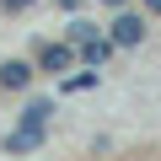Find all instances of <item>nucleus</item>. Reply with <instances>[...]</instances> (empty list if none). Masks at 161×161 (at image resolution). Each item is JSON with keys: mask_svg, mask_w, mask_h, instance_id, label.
I'll use <instances>...</instances> for the list:
<instances>
[{"mask_svg": "<svg viewBox=\"0 0 161 161\" xmlns=\"http://www.w3.org/2000/svg\"><path fill=\"white\" fill-rule=\"evenodd\" d=\"M108 38H113V48H134V43L145 38V16H134V11L118 6V16L108 22Z\"/></svg>", "mask_w": 161, "mask_h": 161, "instance_id": "1", "label": "nucleus"}, {"mask_svg": "<svg viewBox=\"0 0 161 161\" xmlns=\"http://www.w3.org/2000/svg\"><path fill=\"white\" fill-rule=\"evenodd\" d=\"M70 64H75V43H70V38L38 48V70H43V75H59V70H70Z\"/></svg>", "mask_w": 161, "mask_h": 161, "instance_id": "2", "label": "nucleus"}, {"mask_svg": "<svg viewBox=\"0 0 161 161\" xmlns=\"http://www.w3.org/2000/svg\"><path fill=\"white\" fill-rule=\"evenodd\" d=\"M27 80H32V64L27 59H6V64H0V86H6V92H22Z\"/></svg>", "mask_w": 161, "mask_h": 161, "instance_id": "3", "label": "nucleus"}, {"mask_svg": "<svg viewBox=\"0 0 161 161\" xmlns=\"http://www.w3.org/2000/svg\"><path fill=\"white\" fill-rule=\"evenodd\" d=\"M108 48H113V38H102V32H97V38H80V43H75V54L86 59V64H102V59H108Z\"/></svg>", "mask_w": 161, "mask_h": 161, "instance_id": "4", "label": "nucleus"}, {"mask_svg": "<svg viewBox=\"0 0 161 161\" xmlns=\"http://www.w3.org/2000/svg\"><path fill=\"white\" fill-rule=\"evenodd\" d=\"M48 113H54V102H27V113H22V129H43V124H48Z\"/></svg>", "mask_w": 161, "mask_h": 161, "instance_id": "5", "label": "nucleus"}, {"mask_svg": "<svg viewBox=\"0 0 161 161\" xmlns=\"http://www.w3.org/2000/svg\"><path fill=\"white\" fill-rule=\"evenodd\" d=\"M97 86V70H80V75H64V92H86Z\"/></svg>", "mask_w": 161, "mask_h": 161, "instance_id": "6", "label": "nucleus"}, {"mask_svg": "<svg viewBox=\"0 0 161 161\" xmlns=\"http://www.w3.org/2000/svg\"><path fill=\"white\" fill-rule=\"evenodd\" d=\"M64 38H70V43H80V38H97V27L80 16V22H70V27H64Z\"/></svg>", "mask_w": 161, "mask_h": 161, "instance_id": "7", "label": "nucleus"}, {"mask_svg": "<svg viewBox=\"0 0 161 161\" xmlns=\"http://www.w3.org/2000/svg\"><path fill=\"white\" fill-rule=\"evenodd\" d=\"M32 0H0V11H27Z\"/></svg>", "mask_w": 161, "mask_h": 161, "instance_id": "8", "label": "nucleus"}, {"mask_svg": "<svg viewBox=\"0 0 161 161\" xmlns=\"http://www.w3.org/2000/svg\"><path fill=\"white\" fill-rule=\"evenodd\" d=\"M59 6H64V11H75V6H80V0H59Z\"/></svg>", "mask_w": 161, "mask_h": 161, "instance_id": "9", "label": "nucleus"}, {"mask_svg": "<svg viewBox=\"0 0 161 161\" xmlns=\"http://www.w3.org/2000/svg\"><path fill=\"white\" fill-rule=\"evenodd\" d=\"M145 6H150V11H156V16H161V0H145Z\"/></svg>", "mask_w": 161, "mask_h": 161, "instance_id": "10", "label": "nucleus"}, {"mask_svg": "<svg viewBox=\"0 0 161 161\" xmlns=\"http://www.w3.org/2000/svg\"><path fill=\"white\" fill-rule=\"evenodd\" d=\"M102 6H124V0H102Z\"/></svg>", "mask_w": 161, "mask_h": 161, "instance_id": "11", "label": "nucleus"}]
</instances>
